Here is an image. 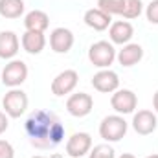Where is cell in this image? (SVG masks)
<instances>
[{
	"mask_svg": "<svg viewBox=\"0 0 158 158\" xmlns=\"http://www.w3.org/2000/svg\"><path fill=\"white\" fill-rule=\"evenodd\" d=\"M119 158H136V156H134V155H131V153H123Z\"/></svg>",
	"mask_w": 158,
	"mask_h": 158,
	"instance_id": "cell-27",
	"label": "cell"
},
{
	"mask_svg": "<svg viewBox=\"0 0 158 158\" xmlns=\"http://www.w3.org/2000/svg\"><path fill=\"white\" fill-rule=\"evenodd\" d=\"M142 57H143V48H142L140 44H136V42L125 44L118 53H116L118 63L121 64V66H125V68L138 64V63L142 61Z\"/></svg>",
	"mask_w": 158,
	"mask_h": 158,
	"instance_id": "cell-15",
	"label": "cell"
},
{
	"mask_svg": "<svg viewBox=\"0 0 158 158\" xmlns=\"http://www.w3.org/2000/svg\"><path fill=\"white\" fill-rule=\"evenodd\" d=\"M88 158H116V151L109 143H99L90 149Z\"/></svg>",
	"mask_w": 158,
	"mask_h": 158,
	"instance_id": "cell-22",
	"label": "cell"
},
{
	"mask_svg": "<svg viewBox=\"0 0 158 158\" xmlns=\"http://www.w3.org/2000/svg\"><path fill=\"white\" fill-rule=\"evenodd\" d=\"M83 20H85V24H86L88 28H92L94 31H105V30L110 28V24H112V17L107 15L105 11H101L99 7L86 9Z\"/></svg>",
	"mask_w": 158,
	"mask_h": 158,
	"instance_id": "cell-14",
	"label": "cell"
},
{
	"mask_svg": "<svg viewBox=\"0 0 158 158\" xmlns=\"http://www.w3.org/2000/svg\"><path fill=\"white\" fill-rule=\"evenodd\" d=\"M50 158H64V156H63V155H59V153H53Z\"/></svg>",
	"mask_w": 158,
	"mask_h": 158,
	"instance_id": "cell-28",
	"label": "cell"
},
{
	"mask_svg": "<svg viewBox=\"0 0 158 158\" xmlns=\"http://www.w3.org/2000/svg\"><path fill=\"white\" fill-rule=\"evenodd\" d=\"M0 158H15V149L7 140H0Z\"/></svg>",
	"mask_w": 158,
	"mask_h": 158,
	"instance_id": "cell-24",
	"label": "cell"
},
{
	"mask_svg": "<svg viewBox=\"0 0 158 158\" xmlns=\"http://www.w3.org/2000/svg\"><path fill=\"white\" fill-rule=\"evenodd\" d=\"M129 123L125 121L123 116L119 114H112V116H105L99 123V136L105 142H119L125 134H127Z\"/></svg>",
	"mask_w": 158,
	"mask_h": 158,
	"instance_id": "cell-3",
	"label": "cell"
},
{
	"mask_svg": "<svg viewBox=\"0 0 158 158\" xmlns=\"http://www.w3.org/2000/svg\"><path fill=\"white\" fill-rule=\"evenodd\" d=\"M20 42H22V48L30 55H39L46 46V37H44V33H39V31H26Z\"/></svg>",
	"mask_w": 158,
	"mask_h": 158,
	"instance_id": "cell-18",
	"label": "cell"
},
{
	"mask_svg": "<svg viewBox=\"0 0 158 158\" xmlns=\"http://www.w3.org/2000/svg\"><path fill=\"white\" fill-rule=\"evenodd\" d=\"M92 86L98 90V92H103V94H112L119 88V77L116 72L109 70V68H103L99 72L94 74L92 77Z\"/></svg>",
	"mask_w": 158,
	"mask_h": 158,
	"instance_id": "cell-10",
	"label": "cell"
},
{
	"mask_svg": "<svg viewBox=\"0 0 158 158\" xmlns=\"http://www.w3.org/2000/svg\"><path fill=\"white\" fill-rule=\"evenodd\" d=\"M7 127H9V116L4 110H0V134H4L7 131Z\"/></svg>",
	"mask_w": 158,
	"mask_h": 158,
	"instance_id": "cell-25",
	"label": "cell"
},
{
	"mask_svg": "<svg viewBox=\"0 0 158 158\" xmlns=\"http://www.w3.org/2000/svg\"><path fill=\"white\" fill-rule=\"evenodd\" d=\"M145 158H158V155H149V156H145Z\"/></svg>",
	"mask_w": 158,
	"mask_h": 158,
	"instance_id": "cell-30",
	"label": "cell"
},
{
	"mask_svg": "<svg viewBox=\"0 0 158 158\" xmlns=\"http://www.w3.org/2000/svg\"><path fill=\"white\" fill-rule=\"evenodd\" d=\"M24 129L30 138V143L37 149L55 147L64 138L63 123L53 112H48V110H33L26 119Z\"/></svg>",
	"mask_w": 158,
	"mask_h": 158,
	"instance_id": "cell-1",
	"label": "cell"
},
{
	"mask_svg": "<svg viewBox=\"0 0 158 158\" xmlns=\"http://www.w3.org/2000/svg\"><path fill=\"white\" fill-rule=\"evenodd\" d=\"M145 17L151 24L158 26V0H151L145 7Z\"/></svg>",
	"mask_w": 158,
	"mask_h": 158,
	"instance_id": "cell-23",
	"label": "cell"
},
{
	"mask_svg": "<svg viewBox=\"0 0 158 158\" xmlns=\"http://www.w3.org/2000/svg\"><path fill=\"white\" fill-rule=\"evenodd\" d=\"M31 158H50V156H42V155H35V156H31Z\"/></svg>",
	"mask_w": 158,
	"mask_h": 158,
	"instance_id": "cell-29",
	"label": "cell"
},
{
	"mask_svg": "<svg viewBox=\"0 0 158 158\" xmlns=\"http://www.w3.org/2000/svg\"><path fill=\"white\" fill-rule=\"evenodd\" d=\"M20 40L15 31H0V59L11 61L19 53Z\"/></svg>",
	"mask_w": 158,
	"mask_h": 158,
	"instance_id": "cell-16",
	"label": "cell"
},
{
	"mask_svg": "<svg viewBox=\"0 0 158 158\" xmlns=\"http://www.w3.org/2000/svg\"><path fill=\"white\" fill-rule=\"evenodd\" d=\"M153 107H155V114H158V90L153 96Z\"/></svg>",
	"mask_w": 158,
	"mask_h": 158,
	"instance_id": "cell-26",
	"label": "cell"
},
{
	"mask_svg": "<svg viewBox=\"0 0 158 158\" xmlns=\"http://www.w3.org/2000/svg\"><path fill=\"white\" fill-rule=\"evenodd\" d=\"M50 26V17L40 11V9H33L30 13H26L24 17V28L26 31H39V33H44Z\"/></svg>",
	"mask_w": 158,
	"mask_h": 158,
	"instance_id": "cell-17",
	"label": "cell"
},
{
	"mask_svg": "<svg viewBox=\"0 0 158 158\" xmlns=\"http://www.w3.org/2000/svg\"><path fill=\"white\" fill-rule=\"evenodd\" d=\"M74 46V33L68 28H55L50 33V48L55 53H68Z\"/></svg>",
	"mask_w": 158,
	"mask_h": 158,
	"instance_id": "cell-12",
	"label": "cell"
},
{
	"mask_svg": "<svg viewBox=\"0 0 158 158\" xmlns=\"http://www.w3.org/2000/svg\"><path fill=\"white\" fill-rule=\"evenodd\" d=\"M28 103H30L28 94L24 90H20V88H11L2 98V109L9 118H20L26 112Z\"/></svg>",
	"mask_w": 158,
	"mask_h": 158,
	"instance_id": "cell-4",
	"label": "cell"
},
{
	"mask_svg": "<svg viewBox=\"0 0 158 158\" xmlns=\"http://www.w3.org/2000/svg\"><path fill=\"white\" fill-rule=\"evenodd\" d=\"M88 61L96 68H109L116 61V48L109 40H98L88 48Z\"/></svg>",
	"mask_w": 158,
	"mask_h": 158,
	"instance_id": "cell-2",
	"label": "cell"
},
{
	"mask_svg": "<svg viewBox=\"0 0 158 158\" xmlns=\"http://www.w3.org/2000/svg\"><path fill=\"white\" fill-rule=\"evenodd\" d=\"M132 35H134V28H132V24L127 22V20H116V22H112L110 28H109V37H110V42H112V44H121V46H125V44L131 42Z\"/></svg>",
	"mask_w": 158,
	"mask_h": 158,
	"instance_id": "cell-13",
	"label": "cell"
},
{
	"mask_svg": "<svg viewBox=\"0 0 158 158\" xmlns=\"http://www.w3.org/2000/svg\"><path fill=\"white\" fill-rule=\"evenodd\" d=\"M92 149V136L88 132H74L66 142V155L72 158H81Z\"/></svg>",
	"mask_w": 158,
	"mask_h": 158,
	"instance_id": "cell-9",
	"label": "cell"
},
{
	"mask_svg": "<svg viewBox=\"0 0 158 158\" xmlns=\"http://www.w3.org/2000/svg\"><path fill=\"white\" fill-rule=\"evenodd\" d=\"M98 7L101 11H105L107 15H121V7H123V0H98Z\"/></svg>",
	"mask_w": 158,
	"mask_h": 158,
	"instance_id": "cell-21",
	"label": "cell"
},
{
	"mask_svg": "<svg viewBox=\"0 0 158 158\" xmlns=\"http://www.w3.org/2000/svg\"><path fill=\"white\" fill-rule=\"evenodd\" d=\"M110 105L116 110V114L125 116V114H132L136 105H138V98L132 90L129 88H118L116 92H112L110 98Z\"/></svg>",
	"mask_w": 158,
	"mask_h": 158,
	"instance_id": "cell-6",
	"label": "cell"
},
{
	"mask_svg": "<svg viewBox=\"0 0 158 158\" xmlns=\"http://www.w3.org/2000/svg\"><path fill=\"white\" fill-rule=\"evenodd\" d=\"M94 109V98L86 92H77V94H72L68 99H66V110L70 116L74 118H85L92 112Z\"/></svg>",
	"mask_w": 158,
	"mask_h": 158,
	"instance_id": "cell-7",
	"label": "cell"
},
{
	"mask_svg": "<svg viewBox=\"0 0 158 158\" xmlns=\"http://www.w3.org/2000/svg\"><path fill=\"white\" fill-rule=\"evenodd\" d=\"M28 79V64L20 59H11L2 70V83L7 88H19Z\"/></svg>",
	"mask_w": 158,
	"mask_h": 158,
	"instance_id": "cell-5",
	"label": "cell"
},
{
	"mask_svg": "<svg viewBox=\"0 0 158 158\" xmlns=\"http://www.w3.org/2000/svg\"><path fill=\"white\" fill-rule=\"evenodd\" d=\"M156 125H158V118L153 110H138L134 116H132V129L142 134V136H147V134H153L156 131Z\"/></svg>",
	"mask_w": 158,
	"mask_h": 158,
	"instance_id": "cell-11",
	"label": "cell"
},
{
	"mask_svg": "<svg viewBox=\"0 0 158 158\" xmlns=\"http://www.w3.org/2000/svg\"><path fill=\"white\" fill-rule=\"evenodd\" d=\"M77 83H79V74L76 70H63L52 81V94L57 96V98L66 96V94L76 90Z\"/></svg>",
	"mask_w": 158,
	"mask_h": 158,
	"instance_id": "cell-8",
	"label": "cell"
},
{
	"mask_svg": "<svg viewBox=\"0 0 158 158\" xmlns=\"http://www.w3.org/2000/svg\"><path fill=\"white\" fill-rule=\"evenodd\" d=\"M24 0H0V17L4 19H19L24 15Z\"/></svg>",
	"mask_w": 158,
	"mask_h": 158,
	"instance_id": "cell-19",
	"label": "cell"
},
{
	"mask_svg": "<svg viewBox=\"0 0 158 158\" xmlns=\"http://www.w3.org/2000/svg\"><path fill=\"white\" fill-rule=\"evenodd\" d=\"M143 11V4L142 0H123V7H121V15L123 19H138Z\"/></svg>",
	"mask_w": 158,
	"mask_h": 158,
	"instance_id": "cell-20",
	"label": "cell"
}]
</instances>
